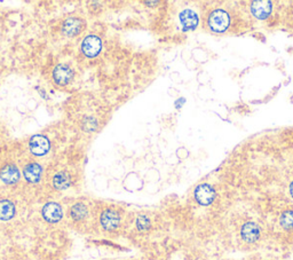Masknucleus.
I'll list each match as a JSON object with an SVG mask.
<instances>
[{"label":"nucleus","mask_w":293,"mask_h":260,"mask_svg":"<svg viewBox=\"0 0 293 260\" xmlns=\"http://www.w3.org/2000/svg\"><path fill=\"white\" fill-rule=\"evenodd\" d=\"M204 14V25L213 34L245 33L252 29V22L246 13L244 1L210 2Z\"/></svg>","instance_id":"f257e3e1"},{"label":"nucleus","mask_w":293,"mask_h":260,"mask_svg":"<svg viewBox=\"0 0 293 260\" xmlns=\"http://www.w3.org/2000/svg\"><path fill=\"white\" fill-rule=\"evenodd\" d=\"M15 216V205L8 200L0 201V220L8 221Z\"/></svg>","instance_id":"2eb2a0df"},{"label":"nucleus","mask_w":293,"mask_h":260,"mask_svg":"<svg viewBox=\"0 0 293 260\" xmlns=\"http://www.w3.org/2000/svg\"><path fill=\"white\" fill-rule=\"evenodd\" d=\"M83 29V21L78 17H70L63 23V33L65 36L75 37Z\"/></svg>","instance_id":"ddd939ff"},{"label":"nucleus","mask_w":293,"mask_h":260,"mask_svg":"<svg viewBox=\"0 0 293 260\" xmlns=\"http://www.w3.org/2000/svg\"><path fill=\"white\" fill-rule=\"evenodd\" d=\"M42 218L49 224H57L62 220L63 218V210L62 206L56 202H49L46 203L41 210Z\"/></svg>","instance_id":"0eeeda50"},{"label":"nucleus","mask_w":293,"mask_h":260,"mask_svg":"<svg viewBox=\"0 0 293 260\" xmlns=\"http://www.w3.org/2000/svg\"><path fill=\"white\" fill-rule=\"evenodd\" d=\"M280 224L285 231L293 229V210H287L281 215Z\"/></svg>","instance_id":"f3484780"},{"label":"nucleus","mask_w":293,"mask_h":260,"mask_svg":"<svg viewBox=\"0 0 293 260\" xmlns=\"http://www.w3.org/2000/svg\"><path fill=\"white\" fill-rule=\"evenodd\" d=\"M194 196L196 202L202 206H209L213 203L217 196L214 187L211 186L210 183H200L196 187Z\"/></svg>","instance_id":"20e7f679"},{"label":"nucleus","mask_w":293,"mask_h":260,"mask_svg":"<svg viewBox=\"0 0 293 260\" xmlns=\"http://www.w3.org/2000/svg\"><path fill=\"white\" fill-rule=\"evenodd\" d=\"M277 29L288 32L293 37V1L280 2Z\"/></svg>","instance_id":"f03ea898"},{"label":"nucleus","mask_w":293,"mask_h":260,"mask_svg":"<svg viewBox=\"0 0 293 260\" xmlns=\"http://www.w3.org/2000/svg\"><path fill=\"white\" fill-rule=\"evenodd\" d=\"M151 226L149 218L146 216H139L137 219V227L140 232H146Z\"/></svg>","instance_id":"6ab92c4d"},{"label":"nucleus","mask_w":293,"mask_h":260,"mask_svg":"<svg viewBox=\"0 0 293 260\" xmlns=\"http://www.w3.org/2000/svg\"><path fill=\"white\" fill-rule=\"evenodd\" d=\"M53 186L56 190H65L71 186V177L68 172L61 171L53 178Z\"/></svg>","instance_id":"4468645a"},{"label":"nucleus","mask_w":293,"mask_h":260,"mask_svg":"<svg viewBox=\"0 0 293 260\" xmlns=\"http://www.w3.org/2000/svg\"><path fill=\"white\" fill-rule=\"evenodd\" d=\"M100 221H101L102 227L106 231H115L121 224V216H119V213L116 210L107 209L102 212Z\"/></svg>","instance_id":"9d476101"},{"label":"nucleus","mask_w":293,"mask_h":260,"mask_svg":"<svg viewBox=\"0 0 293 260\" xmlns=\"http://www.w3.org/2000/svg\"><path fill=\"white\" fill-rule=\"evenodd\" d=\"M179 23L183 32L195 31L199 26L200 14L191 7H186L179 13Z\"/></svg>","instance_id":"7ed1b4c3"},{"label":"nucleus","mask_w":293,"mask_h":260,"mask_svg":"<svg viewBox=\"0 0 293 260\" xmlns=\"http://www.w3.org/2000/svg\"><path fill=\"white\" fill-rule=\"evenodd\" d=\"M145 3H146V5H157V1H146Z\"/></svg>","instance_id":"aec40b11"},{"label":"nucleus","mask_w":293,"mask_h":260,"mask_svg":"<svg viewBox=\"0 0 293 260\" xmlns=\"http://www.w3.org/2000/svg\"><path fill=\"white\" fill-rule=\"evenodd\" d=\"M23 175L25 180L30 183L39 182L42 175V167L38 163H29L23 169Z\"/></svg>","instance_id":"9b49d317"},{"label":"nucleus","mask_w":293,"mask_h":260,"mask_svg":"<svg viewBox=\"0 0 293 260\" xmlns=\"http://www.w3.org/2000/svg\"><path fill=\"white\" fill-rule=\"evenodd\" d=\"M88 215V209L84 203H76L70 210V216L73 220L80 221Z\"/></svg>","instance_id":"dca6fc26"},{"label":"nucleus","mask_w":293,"mask_h":260,"mask_svg":"<svg viewBox=\"0 0 293 260\" xmlns=\"http://www.w3.org/2000/svg\"><path fill=\"white\" fill-rule=\"evenodd\" d=\"M102 49V40L100 39L95 34H90V36L85 37V39L82 43V52L85 56L93 59L96 57Z\"/></svg>","instance_id":"423d86ee"},{"label":"nucleus","mask_w":293,"mask_h":260,"mask_svg":"<svg viewBox=\"0 0 293 260\" xmlns=\"http://www.w3.org/2000/svg\"><path fill=\"white\" fill-rule=\"evenodd\" d=\"M260 234L261 231L259 225L254 223V221H248L241 228L242 240L249 244L256 243L260 239Z\"/></svg>","instance_id":"1a4fd4ad"},{"label":"nucleus","mask_w":293,"mask_h":260,"mask_svg":"<svg viewBox=\"0 0 293 260\" xmlns=\"http://www.w3.org/2000/svg\"><path fill=\"white\" fill-rule=\"evenodd\" d=\"M29 149L34 156H45L51 149V142L47 136L42 134H34L29 141Z\"/></svg>","instance_id":"39448f33"},{"label":"nucleus","mask_w":293,"mask_h":260,"mask_svg":"<svg viewBox=\"0 0 293 260\" xmlns=\"http://www.w3.org/2000/svg\"><path fill=\"white\" fill-rule=\"evenodd\" d=\"M20 171H18L17 166L13 165V164L5 166L1 170V172H0V179H1V181L3 183H6V185H14V183H16L20 180Z\"/></svg>","instance_id":"f8f14e48"},{"label":"nucleus","mask_w":293,"mask_h":260,"mask_svg":"<svg viewBox=\"0 0 293 260\" xmlns=\"http://www.w3.org/2000/svg\"><path fill=\"white\" fill-rule=\"evenodd\" d=\"M82 128L85 132H93L98 128V122L94 117H85L82 122Z\"/></svg>","instance_id":"a211bd4d"},{"label":"nucleus","mask_w":293,"mask_h":260,"mask_svg":"<svg viewBox=\"0 0 293 260\" xmlns=\"http://www.w3.org/2000/svg\"><path fill=\"white\" fill-rule=\"evenodd\" d=\"M73 78V70L67 64H57L53 70V80L56 85L65 86L71 82Z\"/></svg>","instance_id":"6e6552de"}]
</instances>
